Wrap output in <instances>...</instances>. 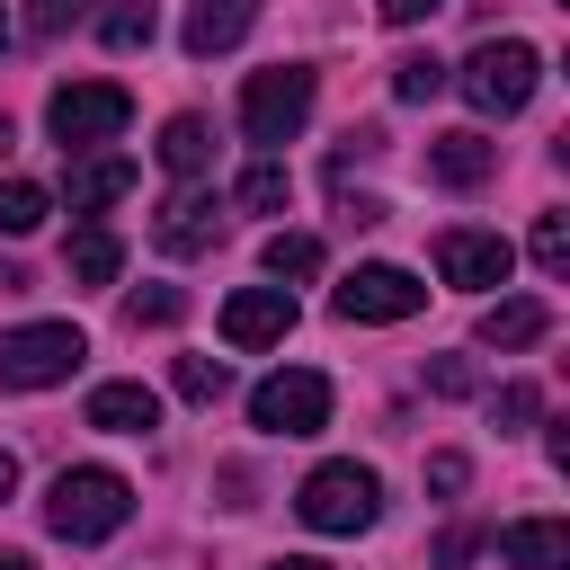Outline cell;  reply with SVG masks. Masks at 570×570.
<instances>
[{
	"instance_id": "6da1fadb",
	"label": "cell",
	"mask_w": 570,
	"mask_h": 570,
	"mask_svg": "<svg viewBox=\"0 0 570 570\" xmlns=\"http://www.w3.org/2000/svg\"><path fill=\"white\" fill-rule=\"evenodd\" d=\"M125 517H134V481H125V472H107V463L53 472V490H45V525H53L62 543H107Z\"/></svg>"
},
{
	"instance_id": "7a4b0ae2",
	"label": "cell",
	"mask_w": 570,
	"mask_h": 570,
	"mask_svg": "<svg viewBox=\"0 0 570 570\" xmlns=\"http://www.w3.org/2000/svg\"><path fill=\"white\" fill-rule=\"evenodd\" d=\"M374 508H383V481H374L365 463H321V472L294 490V517H303L312 534H365Z\"/></svg>"
},
{
	"instance_id": "3957f363",
	"label": "cell",
	"mask_w": 570,
	"mask_h": 570,
	"mask_svg": "<svg viewBox=\"0 0 570 570\" xmlns=\"http://www.w3.org/2000/svg\"><path fill=\"white\" fill-rule=\"evenodd\" d=\"M534 80H543V53L517 45V36H490V45H472V62H463V98H472L481 116H517V107L534 98Z\"/></svg>"
},
{
	"instance_id": "277c9868",
	"label": "cell",
	"mask_w": 570,
	"mask_h": 570,
	"mask_svg": "<svg viewBox=\"0 0 570 570\" xmlns=\"http://www.w3.org/2000/svg\"><path fill=\"white\" fill-rule=\"evenodd\" d=\"M89 356V338L71 321H27L0 338V383L9 392H45V383H71V365Z\"/></svg>"
},
{
	"instance_id": "5b68a950",
	"label": "cell",
	"mask_w": 570,
	"mask_h": 570,
	"mask_svg": "<svg viewBox=\"0 0 570 570\" xmlns=\"http://www.w3.org/2000/svg\"><path fill=\"white\" fill-rule=\"evenodd\" d=\"M303 116H312V71L303 62H276V71H249V89H240V134L249 142H294L303 134Z\"/></svg>"
},
{
	"instance_id": "8992f818",
	"label": "cell",
	"mask_w": 570,
	"mask_h": 570,
	"mask_svg": "<svg viewBox=\"0 0 570 570\" xmlns=\"http://www.w3.org/2000/svg\"><path fill=\"white\" fill-rule=\"evenodd\" d=\"M125 116H134V98H125L116 80H62L53 107H45V125H53L62 151H98V142H116Z\"/></svg>"
},
{
	"instance_id": "52a82bcc",
	"label": "cell",
	"mask_w": 570,
	"mask_h": 570,
	"mask_svg": "<svg viewBox=\"0 0 570 570\" xmlns=\"http://www.w3.org/2000/svg\"><path fill=\"white\" fill-rule=\"evenodd\" d=\"M249 419H258L267 436H321V428H330V383L303 374V365H294V374H267V383L249 392Z\"/></svg>"
},
{
	"instance_id": "ba28073f",
	"label": "cell",
	"mask_w": 570,
	"mask_h": 570,
	"mask_svg": "<svg viewBox=\"0 0 570 570\" xmlns=\"http://www.w3.org/2000/svg\"><path fill=\"white\" fill-rule=\"evenodd\" d=\"M419 303H428V285L410 267H356L338 285V321H410Z\"/></svg>"
},
{
	"instance_id": "9c48e42d",
	"label": "cell",
	"mask_w": 570,
	"mask_h": 570,
	"mask_svg": "<svg viewBox=\"0 0 570 570\" xmlns=\"http://www.w3.org/2000/svg\"><path fill=\"white\" fill-rule=\"evenodd\" d=\"M508 267H517V249L499 240V232H436V276L445 285H508Z\"/></svg>"
},
{
	"instance_id": "30bf717a",
	"label": "cell",
	"mask_w": 570,
	"mask_h": 570,
	"mask_svg": "<svg viewBox=\"0 0 570 570\" xmlns=\"http://www.w3.org/2000/svg\"><path fill=\"white\" fill-rule=\"evenodd\" d=\"M151 240H160L169 258H196V249H214V240H223V196H214V187H187V196H169V205H160V223H151Z\"/></svg>"
},
{
	"instance_id": "8fae6325",
	"label": "cell",
	"mask_w": 570,
	"mask_h": 570,
	"mask_svg": "<svg viewBox=\"0 0 570 570\" xmlns=\"http://www.w3.org/2000/svg\"><path fill=\"white\" fill-rule=\"evenodd\" d=\"M294 330V294L285 285H240L232 303H223V338L232 347H276Z\"/></svg>"
},
{
	"instance_id": "7c38bea8",
	"label": "cell",
	"mask_w": 570,
	"mask_h": 570,
	"mask_svg": "<svg viewBox=\"0 0 570 570\" xmlns=\"http://www.w3.org/2000/svg\"><path fill=\"white\" fill-rule=\"evenodd\" d=\"M89 428H107V436L160 428V392H151V383H98V392H89Z\"/></svg>"
},
{
	"instance_id": "4fadbf2b",
	"label": "cell",
	"mask_w": 570,
	"mask_h": 570,
	"mask_svg": "<svg viewBox=\"0 0 570 570\" xmlns=\"http://www.w3.org/2000/svg\"><path fill=\"white\" fill-rule=\"evenodd\" d=\"M249 18H258V0H196V9H187V53H196V62L232 53V45L249 36Z\"/></svg>"
},
{
	"instance_id": "5bb4252c",
	"label": "cell",
	"mask_w": 570,
	"mask_h": 570,
	"mask_svg": "<svg viewBox=\"0 0 570 570\" xmlns=\"http://www.w3.org/2000/svg\"><path fill=\"white\" fill-rule=\"evenodd\" d=\"M499 552H508L517 570H561V561H570V525H561V517H517V525L499 534Z\"/></svg>"
},
{
	"instance_id": "9a60e30c",
	"label": "cell",
	"mask_w": 570,
	"mask_h": 570,
	"mask_svg": "<svg viewBox=\"0 0 570 570\" xmlns=\"http://www.w3.org/2000/svg\"><path fill=\"white\" fill-rule=\"evenodd\" d=\"M490 160H499V142H481V134H436L428 142V178H445V187H481Z\"/></svg>"
},
{
	"instance_id": "2e32d148",
	"label": "cell",
	"mask_w": 570,
	"mask_h": 570,
	"mask_svg": "<svg viewBox=\"0 0 570 570\" xmlns=\"http://www.w3.org/2000/svg\"><path fill=\"white\" fill-rule=\"evenodd\" d=\"M543 330H552V312H543L534 294H517V303H490V312H481V347H534Z\"/></svg>"
},
{
	"instance_id": "e0dca14e",
	"label": "cell",
	"mask_w": 570,
	"mask_h": 570,
	"mask_svg": "<svg viewBox=\"0 0 570 570\" xmlns=\"http://www.w3.org/2000/svg\"><path fill=\"white\" fill-rule=\"evenodd\" d=\"M160 160H169L178 178H196V169L214 160V125H205V116H169V134H160Z\"/></svg>"
},
{
	"instance_id": "ac0fdd59",
	"label": "cell",
	"mask_w": 570,
	"mask_h": 570,
	"mask_svg": "<svg viewBox=\"0 0 570 570\" xmlns=\"http://www.w3.org/2000/svg\"><path fill=\"white\" fill-rule=\"evenodd\" d=\"M134 187V160H89V169H71V214H98V205H116Z\"/></svg>"
},
{
	"instance_id": "d6986e66",
	"label": "cell",
	"mask_w": 570,
	"mask_h": 570,
	"mask_svg": "<svg viewBox=\"0 0 570 570\" xmlns=\"http://www.w3.org/2000/svg\"><path fill=\"white\" fill-rule=\"evenodd\" d=\"M62 267H71L80 285H107V276L125 267V249H116V232H71V249H62Z\"/></svg>"
},
{
	"instance_id": "ffe728a7",
	"label": "cell",
	"mask_w": 570,
	"mask_h": 570,
	"mask_svg": "<svg viewBox=\"0 0 570 570\" xmlns=\"http://www.w3.org/2000/svg\"><path fill=\"white\" fill-rule=\"evenodd\" d=\"M232 205H240V214H276V205H294V178H285L276 160H258V169L232 187Z\"/></svg>"
},
{
	"instance_id": "44dd1931",
	"label": "cell",
	"mask_w": 570,
	"mask_h": 570,
	"mask_svg": "<svg viewBox=\"0 0 570 570\" xmlns=\"http://www.w3.org/2000/svg\"><path fill=\"white\" fill-rule=\"evenodd\" d=\"M436 89H445V62H436V53H401V62H392V98H410V107H428Z\"/></svg>"
},
{
	"instance_id": "7402d4cb",
	"label": "cell",
	"mask_w": 570,
	"mask_h": 570,
	"mask_svg": "<svg viewBox=\"0 0 570 570\" xmlns=\"http://www.w3.org/2000/svg\"><path fill=\"white\" fill-rule=\"evenodd\" d=\"M98 36H107V45H151V36H160V9H151V0H116V9L98 18Z\"/></svg>"
},
{
	"instance_id": "603a6c76",
	"label": "cell",
	"mask_w": 570,
	"mask_h": 570,
	"mask_svg": "<svg viewBox=\"0 0 570 570\" xmlns=\"http://www.w3.org/2000/svg\"><path fill=\"white\" fill-rule=\"evenodd\" d=\"M45 223V187H27V178H0V232L9 240H27Z\"/></svg>"
},
{
	"instance_id": "cb8c5ba5",
	"label": "cell",
	"mask_w": 570,
	"mask_h": 570,
	"mask_svg": "<svg viewBox=\"0 0 570 570\" xmlns=\"http://www.w3.org/2000/svg\"><path fill=\"white\" fill-rule=\"evenodd\" d=\"M267 276H321V240L312 232H276L267 240Z\"/></svg>"
},
{
	"instance_id": "d4e9b609",
	"label": "cell",
	"mask_w": 570,
	"mask_h": 570,
	"mask_svg": "<svg viewBox=\"0 0 570 570\" xmlns=\"http://www.w3.org/2000/svg\"><path fill=\"white\" fill-rule=\"evenodd\" d=\"M223 383H232L223 356H178V392H187V401H223Z\"/></svg>"
},
{
	"instance_id": "484cf974",
	"label": "cell",
	"mask_w": 570,
	"mask_h": 570,
	"mask_svg": "<svg viewBox=\"0 0 570 570\" xmlns=\"http://www.w3.org/2000/svg\"><path fill=\"white\" fill-rule=\"evenodd\" d=\"M534 267H552V276L570 267V223L561 214H534Z\"/></svg>"
},
{
	"instance_id": "4316f807",
	"label": "cell",
	"mask_w": 570,
	"mask_h": 570,
	"mask_svg": "<svg viewBox=\"0 0 570 570\" xmlns=\"http://www.w3.org/2000/svg\"><path fill=\"white\" fill-rule=\"evenodd\" d=\"M178 312H187V294H169V285H151V294H134V303H125V321H134V330H142V321H178Z\"/></svg>"
},
{
	"instance_id": "83f0119b",
	"label": "cell",
	"mask_w": 570,
	"mask_h": 570,
	"mask_svg": "<svg viewBox=\"0 0 570 570\" xmlns=\"http://www.w3.org/2000/svg\"><path fill=\"white\" fill-rule=\"evenodd\" d=\"M71 18H80V0H27V27H36V36H62Z\"/></svg>"
},
{
	"instance_id": "f1b7e54d",
	"label": "cell",
	"mask_w": 570,
	"mask_h": 570,
	"mask_svg": "<svg viewBox=\"0 0 570 570\" xmlns=\"http://www.w3.org/2000/svg\"><path fill=\"white\" fill-rule=\"evenodd\" d=\"M428 383H436L445 401H463V392H472V365H463V356H436V365H428Z\"/></svg>"
},
{
	"instance_id": "f546056e",
	"label": "cell",
	"mask_w": 570,
	"mask_h": 570,
	"mask_svg": "<svg viewBox=\"0 0 570 570\" xmlns=\"http://www.w3.org/2000/svg\"><path fill=\"white\" fill-rule=\"evenodd\" d=\"M490 410H499V428H525V419H534V392H525V383H508Z\"/></svg>"
},
{
	"instance_id": "4dcf8cb0",
	"label": "cell",
	"mask_w": 570,
	"mask_h": 570,
	"mask_svg": "<svg viewBox=\"0 0 570 570\" xmlns=\"http://www.w3.org/2000/svg\"><path fill=\"white\" fill-rule=\"evenodd\" d=\"M436 9H454V0H383L392 27H419V18H436Z\"/></svg>"
},
{
	"instance_id": "1f68e13d",
	"label": "cell",
	"mask_w": 570,
	"mask_h": 570,
	"mask_svg": "<svg viewBox=\"0 0 570 570\" xmlns=\"http://www.w3.org/2000/svg\"><path fill=\"white\" fill-rule=\"evenodd\" d=\"M428 481H436V490H463V481H472V463H463V454H436V463H428Z\"/></svg>"
},
{
	"instance_id": "d6a6232c",
	"label": "cell",
	"mask_w": 570,
	"mask_h": 570,
	"mask_svg": "<svg viewBox=\"0 0 570 570\" xmlns=\"http://www.w3.org/2000/svg\"><path fill=\"white\" fill-rule=\"evenodd\" d=\"M0 570H36V561H27V552H0Z\"/></svg>"
},
{
	"instance_id": "836d02e7",
	"label": "cell",
	"mask_w": 570,
	"mask_h": 570,
	"mask_svg": "<svg viewBox=\"0 0 570 570\" xmlns=\"http://www.w3.org/2000/svg\"><path fill=\"white\" fill-rule=\"evenodd\" d=\"M9 481H18V463H9V454H0V499H9Z\"/></svg>"
},
{
	"instance_id": "e575fe53",
	"label": "cell",
	"mask_w": 570,
	"mask_h": 570,
	"mask_svg": "<svg viewBox=\"0 0 570 570\" xmlns=\"http://www.w3.org/2000/svg\"><path fill=\"white\" fill-rule=\"evenodd\" d=\"M276 570H330V561H276Z\"/></svg>"
},
{
	"instance_id": "d590c367",
	"label": "cell",
	"mask_w": 570,
	"mask_h": 570,
	"mask_svg": "<svg viewBox=\"0 0 570 570\" xmlns=\"http://www.w3.org/2000/svg\"><path fill=\"white\" fill-rule=\"evenodd\" d=\"M0 151H9V116H0Z\"/></svg>"
},
{
	"instance_id": "8d00e7d4",
	"label": "cell",
	"mask_w": 570,
	"mask_h": 570,
	"mask_svg": "<svg viewBox=\"0 0 570 570\" xmlns=\"http://www.w3.org/2000/svg\"><path fill=\"white\" fill-rule=\"evenodd\" d=\"M0 36H9V9H0Z\"/></svg>"
}]
</instances>
